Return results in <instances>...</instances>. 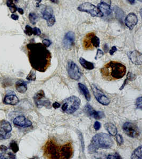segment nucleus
<instances>
[{
	"instance_id": "obj_1",
	"label": "nucleus",
	"mask_w": 142,
	"mask_h": 159,
	"mask_svg": "<svg viewBox=\"0 0 142 159\" xmlns=\"http://www.w3.org/2000/svg\"><path fill=\"white\" fill-rule=\"evenodd\" d=\"M29 61L33 69L44 73L51 64V54L41 43L32 42L26 46Z\"/></svg>"
},
{
	"instance_id": "obj_2",
	"label": "nucleus",
	"mask_w": 142,
	"mask_h": 159,
	"mask_svg": "<svg viewBox=\"0 0 142 159\" xmlns=\"http://www.w3.org/2000/svg\"><path fill=\"white\" fill-rule=\"evenodd\" d=\"M73 154L74 149L70 142L60 145L51 139L44 145V155L48 159H70Z\"/></svg>"
},
{
	"instance_id": "obj_3",
	"label": "nucleus",
	"mask_w": 142,
	"mask_h": 159,
	"mask_svg": "<svg viewBox=\"0 0 142 159\" xmlns=\"http://www.w3.org/2000/svg\"><path fill=\"white\" fill-rule=\"evenodd\" d=\"M126 73V67L121 63L115 61L108 63L101 70L102 77L108 81L121 79L125 75Z\"/></svg>"
},
{
	"instance_id": "obj_4",
	"label": "nucleus",
	"mask_w": 142,
	"mask_h": 159,
	"mask_svg": "<svg viewBox=\"0 0 142 159\" xmlns=\"http://www.w3.org/2000/svg\"><path fill=\"white\" fill-rule=\"evenodd\" d=\"M113 144V140L109 135L104 133H99L92 138L88 150L90 153H94L99 148H111Z\"/></svg>"
},
{
	"instance_id": "obj_5",
	"label": "nucleus",
	"mask_w": 142,
	"mask_h": 159,
	"mask_svg": "<svg viewBox=\"0 0 142 159\" xmlns=\"http://www.w3.org/2000/svg\"><path fill=\"white\" fill-rule=\"evenodd\" d=\"M80 105V99L76 96H71L64 100L61 109L65 113L72 114L79 109Z\"/></svg>"
},
{
	"instance_id": "obj_6",
	"label": "nucleus",
	"mask_w": 142,
	"mask_h": 159,
	"mask_svg": "<svg viewBox=\"0 0 142 159\" xmlns=\"http://www.w3.org/2000/svg\"><path fill=\"white\" fill-rule=\"evenodd\" d=\"M100 44V39L93 32L87 34L83 41V47L85 50H92L94 47L98 48Z\"/></svg>"
},
{
	"instance_id": "obj_7",
	"label": "nucleus",
	"mask_w": 142,
	"mask_h": 159,
	"mask_svg": "<svg viewBox=\"0 0 142 159\" xmlns=\"http://www.w3.org/2000/svg\"><path fill=\"white\" fill-rule=\"evenodd\" d=\"M77 10L82 12H87L93 17H102L104 16L98 7L89 2L80 4L77 8Z\"/></svg>"
},
{
	"instance_id": "obj_8",
	"label": "nucleus",
	"mask_w": 142,
	"mask_h": 159,
	"mask_svg": "<svg viewBox=\"0 0 142 159\" xmlns=\"http://www.w3.org/2000/svg\"><path fill=\"white\" fill-rule=\"evenodd\" d=\"M67 70L70 78L75 81H78L81 77L82 73L79 68L71 60H69L67 66Z\"/></svg>"
},
{
	"instance_id": "obj_9",
	"label": "nucleus",
	"mask_w": 142,
	"mask_h": 159,
	"mask_svg": "<svg viewBox=\"0 0 142 159\" xmlns=\"http://www.w3.org/2000/svg\"><path fill=\"white\" fill-rule=\"evenodd\" d=\"M12 126L7 121H0V139H7L11 137Z\"/></svg>"
},
{
	"instance_id": "obj_10",
	"label": "nucleus",
	"mask_w": 142,
	"mask_h": 159,
	"mask_svg": "<svg viewBox=\"0 0 142 159\" xmlns=\"http://www.w3.org/2000/svg\"><path fill=\"white\" fill-rule=\"evenodd\" d=\"M91 87L93 94L96 98V100L98 101L99 103L104 106H107L109 104L110 102L109 99L108 98L100 89H98V87L95 85L92 84L91 85Z\"/></svg>"
},
{
	"instance_id": "obj_11",
	"label": "nucleus",
	"mask_w": 142,
	"mask_h": 159,
	"mask_svg": "<svg viewBox=\"0 0 142 159\" xmlns=\"http://www.w3.org/2000/svg\"><path fill=\"white\" fill-rule=\"evenodd\" d=\"M123 131L128 137L137 138L140 134L139 129L135 124L131 122H126L123 126Z\"/></svg>"
},
{
	"instance_id": "obj_12",
	"label": "nucleus",
	"mask_w": 142,
	"mask_h": 159,
	"mask_svg": "<svg viewBox=\"0 0 142 159\" xmlns=\"http://www.w3.org/2000/svg\"><path fill=\"white\" fill-rule=\"evenodd\" d=\"M43 18L46 20L47 25L48 26L51 27L55 25V18L53 14V10L51 7H46L42 12Z\"/></svg>"
},
{
	"instance_id": "obj_13",
	"label": "nucleus",
	"mask_w": 142,
	"mask_h": 159,
	"mask_svg": "<svg viewBox=\"0 0 142 159\" xmlns=\"http://www.w3.org/2000/svg\"><path fill=\"white\" fill-rule=\"evenodd\" d=\"M84 111L88 116L93 117L96 120H100L104 117V114L103 112L96 111L89 104H87L85 106Z\"/></svg>"
},
{
	"instance_id": "obj_14",
	"label": "nucleus",
	"mask_w": 142,
	"mask_h": 159,
	"mask_svg": "<svg viewBox=\"0 0 142 159\" xmlns=\"http://www.w3.org/2000/svg\"><path fill=\"white\" fill-rule=\"evenodd\" d=\"M75 36L72 31H69L66 34L63 40L64 47L66 49H70L75 45Z\"/></svg>"
},
{
	"instance_id": "obj_15",
	"label": "nucleus",
	"mask_w": 142,
	"mask_h": 159,
	"mask_svg": "<svg viewBox=\"0 0 142 159\" xmlns=\"http://www.w3.org/2000/svg\"><path fill=\"white\" fill-rule=\"evenodd\" d=\"M14 125L22 128H28L32 126L31 121L27 119L24 116H18L16 117L14 120Z\"/></svg>"
},
{
	"instance_id": "obj_16",
	"label": "nucleus",
	"mask_w": 142,
	"mask_h": 159,
	"mask_svg": "<svg viewBox=\"0 0 142 159\" xmlns=\"http://www.w3.org/2000/svg\"><path fill=\"white\" fill-rule=\"evenodd\" d=\"M138 23V18L134 13L131 12L129 14L125 20V23L126 26L130 30H132L137 25Z\"/></svg>"
},
{
	"instance_id": "obj_17",
	"label": "nucleus",
	"mask_w": 142,
	"mask_h": 159,
	"mask_svg": "<svg viewBox=\"0 0 142 159\" xmlns=\"http://www.w3.org/2000/svg\"><path fill=\"white\" fill-rule=\"evenodd\" d=\"M129 59L134 64L140 65L142 64V53L137 50H134L133 52H129L128 53Z\"/></svg>"
},
{
	"instance_id": "obj_18",
	"label": "nucleus",
	"mask_w": 142,
	"mask_h": 159,
	"mask_svg": "<svg viewBox=\"0 0 142 159\" xmlns=\"http://www.w3.org/2000/svg\"><path fill=\"white\" fill-rule=\"evenodd\" d=\"M19 99L15 94L6 95L4 98L3 102L6 105L14 106L19 103Z\"/></svg>"
},
{
	"instance_id": "obj_19",
	"label": "nucleus",
	"mask_w": 142,
	"mask_h": 159,
	"mask_svg": "<svg viewBox=\"0 0 142 159\" xmlns=\"http://www.w3.org/2000/svg\"><path fill=\"white\" fill-rule=\"evenodd\" d=\"M98 8L103 15H105L106 16H109L112 13L111 6H109L106 3L101 2V3L98 4Z\"/></svg>"
},
{
	"instance_id": "obj_20",
	"label": "nucleus",
	"mask_w": 142,
	"mask_h": 159,
	"mask_svg": "<svg viewBox=\"0 0 142 159\" xmlns=\"http://www.w3.org/2000/svg\"><path fill=\"white\" fill-rule=\"evenodd\" d=\"M16 89L20 93H25L27 90V83L22 80H19L16 83Z\"/></svg>"
},
{
	"instance_id": "obj_21",
	"label": "nucleus",
	"mask_w": 142,
	"mask_h": 159,
	"mask_svg": "<svg viewBox=\"0 0 142 159\" xmlns=\"http://www.w3.org/2000/svg\"><path fill=\"white\" fill-rule=\"evenodd\" d=\"M104 128L112 136H115L116 134H117V128L113 124L111 123H106L104 125Z\"/></svg>"
},
{
	"instance_id": "obj_22",
	"label": "nucleus",
	"mask_w": 142,
	"mask_h": 159,
	"mask_svg": "<svg viewBox=\"0 0 142 159\" xmlns=\"http://www.w3.org/2000/svg\"><path fill=\"white\" fill-rule=\"evenodd\" d=\"M79 63H80V64H81V65L82 66V67L84 68L86 70H93L95 68L94 65L93 63L86 61V60L82 57H80L79 59Z\"/></svg>"
},
{
	"instance_id": "obj_23",
	"label": "nucleus",
	"mask_w": 142,
	"mask_h": 159,
	"mask_svg": "<svg viewBox=\"0 0 142 159\" xmlns=\"http://www.w3.org/2000/svg\"><path fill=\"white\" fill-rule=\"evenodd\" d=\"M78 86L79 89L81 91L82 94L85 96L86 99L88 101H90V94L87 88L86 87L85 85L82 84V83H78Z\"/></svg>"
},
{
	"instance_id": "obj_24",
	"label": "nucleus",
	"mask_w": 142,
	"mask_h": 159,
	"mask_svg": "<svg viewBox=\"0 0 142 159\" xmlns=\"http://www.w3.org/2000/svg\"><path fill=\"white\" fill-rule=\"evenodd\" d=\"M131 159H142V146H139L136 148L131 154Z\"/></svg>"
},
{
	"instance_id": "obj_25",
	"label": "nucleus",
	"mask_w": 142,
	"mask_h": 159,
	"mask_svg": "<svg viewBox=\"0 0 142 159\" xmlns=\"http://www.w3.org/2000/svg\"><path fill=\"white\" fill-rule=\"evenodd\" d=\"M113 10L115 11V17L119 20L120 22H122L123 18H124V12L121 10V9L119 8L118 7H115L113 8Z\"/></svg>"
},
{
	"instance_id": "obj_26",
	"label": "nucleus",
	"mask_w": 142,
	"mask_h": 159,
	"mask_svg": "<svg viewBox=\"0 0 142 159\" xmlns=\"http://www.w3.org/2000/svg\"><path fill=\"white\" fill-rule=\"evenodd\" d=\"M136 76L134 74H133L132 73L129 72L128 73V74H127V78H126V80L124 81V83L122 85V86L120 88V90L123 89L124 87L126 85H127V84L128 83V81H133L134 80H135L136 79Z\"/></svg>"
},
{
	"instance_id": "obj_27",
	"label": "nucleus",
	"mask_w": 142,
	"mask_h": 159,
	"mask_svg": "<svg viewBox=\"0 0 142 159\" xmlns=\"http://www.w3.org/2000/svg\"><path fill=\"white\" fill-rule=\"evenodd\" d=\"M6 3L7 6L9 8L10 11H11L12 14H14L17 11V7L14 4L13 0H7Z\"/></svg>"
},
{
	"instance_id": "obj_28",
	"label": "nucleus",
	"mask_w": 142,
	"mask_h": 159,
	"mask_svg": "<svg viewBox=\"0 0 142 159\" xmlns=\"http://www.w3.org/2000/svg\"><path fill=\"white\" fill-rule=\"evenodd\" d=\"M44 98H45V93L44 91L43 90H39L34 95V99L35 101H37L41 100Z\"/></svg>"
},
{
	"instance_id": "obj_29",
	"label": "nucleus",
	"mask_w": 142,
	"mask_h": 159,
	"mask_svg": "<svg viewBox=\"0 0 142 159\" xmlns=\"http://www.w3.org/2000/svg\"><path fill=\"white\" fill-rule=\"evenodd\" d=\"M35 104L36 105V106L39 108L42 107V106H45V107H47L48 106H49L50 105V102L49 101L47 100H41L35 101Z\"/></svg>"
},
{
	"instance_id": "obj_30",
	"label": "nucleus",
	"mask_w": 142,
	"mask_h": 159,
	"mask_svg": "<svg viewBox=\"0 0 142 159\" xmlns=\"http://www.w3.org/2000/svg\"><path fill=\"white\" fill-rule=\"evenodd\" d=\"M9 147L14 153H16L19 151V147H18V144L14 140H13L10 142Z\"/></svg>"
},
{
	"instance_id": "obj_31",
	"label": "nucleus",
	"mask_w": 142,
	"mask_h": 159,
	"mask_svg": "<svg viewBox=\"0 0 142 159\" xmlns=\"http://www.w3.org/2000/svg\"><path fill=\"white\" fill-rule=\"evenodd\" d=\"M27 79L29 81H35L36 79V71L34 69L31 70L28 75L27 76Z\"/></svg>"
},
{
	"instance_id": "obj_32",
	"label": "nucleus",
	"mask_w": 142,
	"mask_h": 159,
	"mask_svg": "<svg viewBox=\"0 0 142 159\" xmlns=\"http://www.w3.org/2000/svg\"><path fill=\"white\" fill-rule=\"evenodd\" d=\"M16 155L11 152H9L8 153L0 154V159H16Z\"/></svg>"
},
{
	"instance_id": "obj_33",
	"label": "nucleus",
	"mask_w": 142,
	"mask_h": 159,
	"mask_svg": "<svg viewBox=\"0 0 142 159\" xmlns=\"http://www.w3.org/2000/svg\"><path fill=\"white\" fill-rule=\"evenodd\" d=\"M38 19V17L35 13L31 12L29 14V20L33 25H35Z\"/></svg>"
},
{
	"instance_id": "obj_34",
	"label": "nucleus",
	"mask_w": 142,
	"mask_h": 159,
	"mask_svg": "<svg viewBox=\"0 0 142 159\" xmlns=\"http://www.w3.org/2000/svg\"><path fill=\"white\" fill-rule=\"evenodd\" d=\"M25 33L28 36H31L33 35V28L29 25H26L25 27Z\"/></svg>"
},
{
	"instance_id": "obj_35",
	"label": "nucleus",
	"mask_w": 142,
	"mask_h": 159,
	"mask_svg": "<svg viewBox=\"0 0 142 159\" xmlns=\"http://www.w3.org/2000/svg\"><path fill=\"white\" fill-rule=\"evenodd\" d=\"M115 139H116V141H117V142H118V145H121L123 144V138L121 135H120V134H116Z\"/></svg>"
},
{
	"instance_id": "obj_36",
	"label": "nucleus",
	"mask_w": 142,
	"mask_h": 159,
	"mask_svg": "<svg viewBox=\"0 0 142 159\" xmlns=\"http://www.w3.org/2000/svg\"><path fill=\"white\" fill-rule=\"evenodd\" d=\"M136 105L137 108L142 109V97H140L139 98H138L137 99Z\"/></svg>"
},
{
	"instance_id": "obj_37",
	"label": "nucleus",
	"mask_w": 142,
	"mask_h": 159,
	"mask_svg": "<svg viewBox=\"0 0 142 159\" xmlns=\"http://www.w3.org/2000/svg\"><path fill=\"white\" fill-rule=\"evenodd\" d=\"M103 55H104L103 52L101 49H98L97 51V54H96V55L95 57V59L96 60H98V59L101 58Z\"/></svg>"
},
{
	"instance_id": "obj_38",
	"label": "nucleus",
	"mask_w": 142,
	"mask_h": 159,
	"mask_svg": "<svg viewBox=\"0 0 142 159\" xmlns=\"http://www.w3.org/2000/svg\"><path fill=\"white\" fill-rule=\"evenodd\" d=\"M33 34L34 36H40L41 34V31L39 28H33Z\"/></svg>"
},
{
	"instance_id": "obj_39",
	"label": "nucleus",
	"mask_w": 142,
	"mask_h": 159,
	"mask_svg": "<svg viewBox=\"0 0 142 159\" xmlns=\"http://www.w3.org/2000/svg\"><path fill=\"white\" fill-rule=\"evenodd\" d=\"M120 158H121V156L117 153L115 154H112V155H109L107 157V159H120Z\"/></svg>"
},
{
	"instance_id": "obj_40",
	"label": "nucleus",
	"mask_w": 142,
	"mask_h": 159,
	"mask_svg": "<svg viewBox=\"0 0 142 159\" xmlns=\"http://www.w3.org/2000/svg\"><path fill=\"white\" fill-rule=\"evenodd\" d=\"M43 44L44 45V46H45L46 47H49L50 45L52 44V42L48 39H44L43 40Z\"/></svg>"
},
{
	"instance_id": "obj_41",
	"label": "nucleus",
	"mask_w": 142,
	"mask_h": 159,
	"mask_svg": "<svg viewBox=\"0 0 142 159\" xmlns=\"http://www.w3.org/2000/svg\"><path fill=\"white\" fill-rule=\"evenodd\" d=\"M101 123H100L98 121H96L95 123H94V128L95 129V130L96 131H98L101 128Z\"/></svg>"
},
{
	"instance_id": "obj_42",
	"label": "nucleus",
	"mask_w": 142,
	"mask_h": 159,
	"mask_svg": "<svg viewBox=\"0 0 142 159\" xmlns=\"http://www.w3.org/2000/svg\"><path fill=\"white\" fill-rule=\"evenodd\" d=\"M117 48L115 47V46H113L111 48V49L110 50L109 54L111 55H113L114 54V53L117 52Z\"/></svg>"
},
{
	"instance_id": "obj_43",
	"label": "nucleus",
	"mask_w": 142,
	"mask_h": 159,
	"mask_svg": "<svg viewBox=\"0 0 142 159\" xmlns=\"http://www.w3.org/2000/svg\"><path fill=\"white\" fill-rule=\"evenodd\" d=\"M8 148L5 145H1L0 146V151H2V152H6V151L8 150Z\"/></svg>"
},
{
	"instance_id": "obj_44",
	"label": "nucleus",
	"mask_w": 142,
	"mask_h": 159,
	"mask_svg": "<svg viewBox=\"0 0 142 159\" xmlns=\"http://www.w3.org/2000/svg\"><path fill=\"white\" fill-rule=\"evenodd\" d=\"M53 107L55 108V109H57L59 108L60 107L61 105H60V103H58L57 102H55V103H53Z\"/></svg>"
},
{
	"instance_id": "obj_45",
	"label": "nucleus",
	"mask_w": 142,
	"mask_h": 159,
	"mask_svg": "<svg viewBox=\"0 0 142 159\" xmlns=\"http://www.w3.org/2000/svg\"><path fill=\"white\" fill-rule=\"evenodd\" d=\"M11 18L12 20H17L19 19V16L17 15L12 14L11 15Z\"/></svg>"
},
{
	"instance_id": "obj_46",
	"label": "nucleus",
	"mask_w": 142,
	"mask_h": 159,
	"mask_svg": "<svg viewBox=\"0 0 142 159\" xmlns=\"http://www.w3.org/2000/svg\"><path fill=\"white\" fill-rule=\"evenodd\" d=\"M101 2L106 3L109 6H111V0H101Z\"/></svg>"
},
{
	"instance_id": "obj_47",
	"label": "nucleus",
	"mask_w": 142,
	"mask_h": 159,
	"mask_svg": "<svg viewBox=\"0 0 142 159\" xmlns=\"http://www.w3.org/2000/svg\"><path fill=\"white\" fill-rule=\"evenodd\" d=\"M17 11L19 12V14H20L23 15L24 14V10H23V9L22 8H17Z\"/></svg>"
},
{
	"instance_id": "obj_48",
	"label": "nucleus",
	"mask_w": 142,
	"mask_h": 159,
	"mask_svg": "<svg viewBox=\"0 0 142 159\" xmlns=\"http://www.w3.org/2000/svg\"><path fill=\"white\" fill-rule=\"evenodd\" d=\"M103 49H104V50L107 53V52L108 51V49H109V47H108V45L107 44H105L104 45V47H103Z\"/></svg>"
},
{
	"instance_id": "obj_49",
	"label": "nucleus",
	"mask_w": 142,
	"mask_h": 159,
	"mask_svg": "<svg viewBox=\"0 0 142 159\" xmlns=\"http://www.w3.org/2000/svg\"><path fill=\"white\" fill-rule=\"evenodd\" d=\"M129 3H131V4H134L135 2V0H127Z\"/></svg>"
},
{
	"instance_id": "obj_50",
	"label": "nucleus",
	"mask_w": 142,
	"mask_h": 159,
	"mask_svg": "<svg viewBox=\"0 0 142 159\" xmlns=\"http://www.w3.org/2000/svg\"><path fill=\"white\" fill-rule=\"evenodd\" d=\"M50 1H51V2H53V3H58V0H50Z\"/></svg>"
},
{
	"instance_id": "obj_51",
	"label": "nucleus",
	"mask_w": 142,
	"mask_h": 159,
	"mask_svg": "<svg viewBox=\"0 0 142 159\" xmlns=\"http://www.w3.org/2000/svg\"><path fill=\"white\" fill-rule=\"evenodd\" d=\"M36 1H37L38 2V3H40V2H41L42 0H36Z\"/></svg>"
},
{
	"instance_id": "obj_52",
	"label": "nucleus",
	"mask_w": 142,
	"mask_h": 159,
	"mask_svg": "<svg viewBox=\"0 0 142 159\" xmlns=\"http://www.w3.org/2000/svg\"><path fill=\"white\" fill-rule=\"evenodd\" d=\"M139 1L140 2H142V0H139Z\"/></svg>"
}]
</instances>
